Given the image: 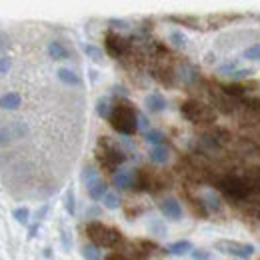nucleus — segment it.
Listing matches in <instances>:
<instances>
[{
	"label": "nucleus",
	"mask_w": 260,
	"mask_h": 260,
	"mask_svg": "<svg viewBox=\"0 0 260 260\" xmlns=\"http://www.w3.org/2000/svg\"><path fill=\"white\" fill-rule=\"evenodd\" d=\"M110 126L116 130L118 134H122V136H132V134L138 130V110H136L130 102L120 100V102L112 108Z\"/></svg>",
	"instance_id": "f257e3e1"
},
{
	"label": "nucleus",
	"mask_w": 260,
	"mask_h": 260,
	"mask_svg": "<svg viewBox=\"0 0 260 260\" xmlns=\"http://www.w3.org/2000/svg\"><path fill=\"white\" fill-rule=\"evenodd\" d=\"M86 234L92 240V244L98 246V248L100 246L102 248H114V246H118L122 242V234L116 228L106 226V224H102L98 220L86 224Z\"/></svg>",
	"instance_id": "f03ea898"
},
{
	"label": "nucleus",
	"mask_w": 260,
	"mask_h": 260,
	"mask_svg": "<svg viewBox=\"0 0 260 260\" xmlns=\"http://www.w3.org/2000/svg\"><path fill=\"white\" fill-rule=\"evenodd\" d=\"M180 114L188 120V122H194V124H206V122H214L216 114L210 106H204L196 100H186L182 102L180 106Z\"/></svg>",
	"instance_id": "7ed1b4c3"
},
{
	"label": "nucleus",
	"mask_w": 260,
	"mask_h": 260,
	"mask_svg": "<svg viewBox=\"0 0 260 260\" xmlns=\"http://www.w3.org/2000/svg\"><path fill=\"white\" fill-rule=\"evenodd\" d=\"M96 156L98 160L102 162V166H106V168H110V170H118V166L120 164H124L126 160V154L120 150V148H116L106 136L100 140V144H98V150H96Z\"/></svg>",
	"instance_id": "20e7f679"
},
{
	"label": "nucleus",
	"mask_w": 260,
	"mask_h": 260,
	"mask_svg": "<svg viewBox=\"0 0 260 260\" xmlns=\"http://www.w3.org/2000/svg\"><path fill=\"white\" fill-rule=\"evenodd\" d=\"M218 190L226 196V198H230V200H244V198H248V194H250V186L244 180L236 178V176H224V178H220L218 180Z\"/></svg>",
	"instance_id": "39448f33"
},
{
	"label": "nucleus",
	"mask_w": 260,
	"mask_h": 260,
	"mask_svg": "<svg viewBox=\"0 0 260 260\" xmlns=\"http://www.w3.org/2000/svg\"><path fill=\"white\" fill-rule=\"evenodd\" d=\"M216 250H220L222 254H230L240 260H250L254 256L256 248L254 244L248 242H238V240H218L216 242Z\"/></svg>",
	"instance_id": "423d86ee"
},
{
	"label": "nucleus",
	"mask_w": 260,
	"mask_h": 260,
	"mask_svg": "<svg viewBox=\"0 0 260 260\" xmlns=\"http://www.w3.org/2000/svg\"><path fill=\"white\" fill-rule=\"evenodd\" d=\"M104 46L112 58H120L128 50V40L116 32H106L104 34Z\"/></svg>",
	"instance_id": "0eeeda50"
},
{
	"label": "nucleus",
	"mask_w": 260,
	"mask_h": 260,
	"mask_svg": "<svg viewBox=\"0 0 260 260\" xmlns=\"http://www.w3.org/2000/svg\"><path fill=\"white\" fill-rule=\"evenodd\" d=\"M112 184L118 188V190H128L134 186V172L128 168H118L114 170L112 174Z\"/></svg>",
	"instance_id": "6e6552de"
},
{
	"label": "nucleus",
	"mask_w": 260,
	"mask_h": 260,
	"mask_svg": "<svg viewBox=\"0 0 260 260\" xmlns=\"http://www.w3.org/2000/svg\"><path fill=\"white\" fill-rule=\"evenodd\" d=\"M160 212L170 220H180L182 218V206L176 198H164L160 202Z\"/></svg>",
	"instance_id": "1a4fd4ad"
},
{
	"label": "nucleus",
	"mask_w": 260,
	"mask_h": 260,
	"mask_svg": "<svg viewBox=\"0 0 260 260\" xmlns=\"http://www.w3.org/2000/svg\"><path fill=\"white\" fill-rule=\"evenodd\" d=\"M144 106L150 114H158L166 108V98L160 94V92H150L148 96L144 98Z\"/></svg>",
	"instance_id": "9d476101"
},
{
	"label": "nucleus",
	"mask_w": 260,
	"mask_h": 260,
	"mask_svg": "<svg viewBox=\"0 0 260 260\" xmlns=\"http://www.w3.org/2000/svg\"><path fill=\"white\" fill-rule=\"evenodd\" d=\"M20 104H22V96H20V92L8 90V92L0 94V108H2V110H16Z\"/></svg>",
	"instance_id": "9b49d317"
},
{
	"label": "nucleus",
	"mask_w": 260,
	"mask_h": 260,
	"mask_svg": "<svg viewBox=\"0 0 260 260\" xmlns=\"http://www.w3.org/2000/svg\"><path fill=\"white\" fill-rule=\"evenodd\" d=\"M194 248H192V242L190 240H176V242H172V244L166 246V252L172 254V256H184V254H188Z\"/></svg>",
	"instance_id": "f8f14e48"
},
{
	"label": "nucleus",
	"mask_w": 260,
	"mask_h": 260,
	"mask_svg": "<svg viewBox=\"0 0 260 260\" xmlns=\"http://www.w3.org/2000/svg\"><path fill=\"white\" fill-rule=\"evenodd\" d=\"M48 56L54 58V60H66L70 56V52H68V48H66L60 40H52L48 44Z\"/></svg>",
	"instance_id": "ddd939ff"
},
{
	"label": "nucleus",
	"mask_w": 260,
	"mask_h": 260,
	"mask_svg": "<svg viewBox=\"0 0 260 260\" xmlns=\"http://www.w3.org/2000/svg\"><path fill=\"white\" fill-rule=\"evenodd\" d=\"M56 76H58L60 82H64L68 86H80V84H82L80 76H78L74 70H70V68H58V70H56Z\"/></svg>",
	"instance_id": "4468645a"
},
{
	"label": "nucleus",
	"mask_w": 260,
	"mask_h": 260,
	"mask_svg": "<svg viewBox=\"0 0 260 260\" xmlns=\"http://www.w3.org/2000/svg\"><path fill=\"white\" fill-rule=\"evenodd\" d=\"M86 188H88V196H90L92 200H102L104 196L108 194V184H106L104 180H100V178L94 180L92 184H88Z\"/></svg>",
	"instance_id": "2eb2a0df"
},
{
	"label": "nucleus",
	"mask_w": 260,
	"mask_h": 260,
	"mask_svg": "<svg viewBox=\"0 0 260 260\" xmlns=\"http://www.w3.org/2000/svg\"><path fill=\"white\" fill-rule=\"evenodd\" d=\"M148 158L154 164H166L170 158V152H168L166 146H152L150 152H148Z\"/></svg>",
	"instance_id": "dca6fc26"
},
{
	"label": "nucleus",
	"mask_w": 260,
	"mask_h": 260,
	"mask_svg": "<svg viewBox=\"0 0 260 260\" xmlns=\"http://www.w3.org/2000/svg\"><path fill=\"white\" fill-rule=\"evenodd\" d=\"M202 206L206 210H210V212H216V210H220V200L214 192H206L202 196Z\"/></svg>",
	"instance_id": "f3484780"
},
{
	"label": "nucleus",
	"mask_w": 260,
	"mask_h": 260,
	"mask_svg": "<svg viewBox=\"0 0 260 260\" xmlns=\"http://www.w3.org/2000/svg\"><path fill=\"white\" fill-rule=\"evenodd\" d=\"M12 216H14L16 222H20V224H24V226L30 222V210H28L26 206H18V208H14V210H12Z\"/></svg>",
	"instance_id": "a211bd4d"
},
{
	"label": "nucleus",
	"mask_w": 260,
	"mask_h": 260,
	"mask_svg": "<svg viewBox=\"0 0 260 260\" xmlns=\"http://www.w3.org/2000/svg\"><path fill=\"white\" fill-rule=\"evenodd\" d=\"M96 114L104 120H110V114H112V108H110V102L106 98H100L96 102Z\"/></svg>",
	"instance_id": "6ab92c4d"
},
{
	"label": "nucleus",
	"mask_w": 260,
	"mask_h": 260,
	"mask_svg": "<svg viewBox=\"0 0 260 260\" xmlns=\"http://www.w3.org/2000/svg\"><path fill=\"white\" fill-rule=\"evenodd\" d=\"M144 140H146L148 144H152V146H162L164 134L160 130H148V132L144 134Z\"/></svg>",
	"instance_id": "aec40b11"
},
{
	"label": "nucleus",
	"mask_w": 260,
	"mask_h": 260,
	"mask_svg": "<svg viewBox=\"0 0 260 260\" xmlns=\"http://www.w3.org/2000/svg\"><path fill=\"white\" fill-rule=\"evenodd\" d=\"M80 254H82L84 260H100V250H98V246H94V244H84L82 250H80Z\"/></svg>",
	"instance_id": "412c9836"
},
{
	"label": "nucleus",
	"mask_w": 260,
	"mask_h": 260,
	"mask_svg": "<svg viewBox=\"0 0 260 260\" xmlns=\"http://www.w3.org/2000/svg\"><path fill=\"white\" fill-rule=\"evenodd\" d=\"M238 68H240L238 58H232V60H226V62H222V64L218 66V72H220V74H228V76H232Z\"/></svg>",
	"instance_id": "4be33fe9"
},
{
	"label": "nucleus",
	"mask_w": 260,
	"mask_h": 260,
	"mask_svg": "<svg viewBox=\"0 0 260 260\" xmlns=\"http://www.w3.org/2000/svg\"><path fill=\"white\" fill-rule=\"evenodd\" d=\"M80 178H82V182L88 186V184H92L94 180H98V170L94 168V166H84V170H82Z\"/></svg>",
	"instance_id": "5701e85b"
},
{
	"label": "nucleus",
	"mask_w": 260,
	"mask_h": 260,
	"mask_svg": "<svg viewBox=\"0 0 260 260\" xmlns=\"http://www.w3.org/2000/svg\"><path fill=\"white\" fill-rule=\"evenodd\" d=\"M222 90L226 92L228 96H240V94H244L248 88H246V86H242V84H238V82H234V84H224V86H222Z\"/></svg>",
	"instance_id": "b1692460"
},
{
	"label": "nucleus",
	"mask_w": 260,
	"mask_h": 260,
	"mask_svg": "<svg viewBox=\"0 0 260 260\" xmlns=\"http://www.w3.org/2000/svg\"><path fill=\"white\" fill-rule=\"evenodd\" d=\"M168 40H170L174 46H178V48H184V46L188 44V38L180 32V30H172L170 36H168Z\"/></svg>",
	"instance_id": "393cba45"
},
{
	"label": "nucleus",
	"mask_w": 260,
	"mask_h": 260,
	"mask_svg": "<svg viewBox=\"0 0 260 260\" xmlns=\"http://www.w3.org/2000/svg\"><path fill=\"white\" fill-rule=\"evenodd\" d=\"M102 204L108 210H116L120 206V198H118V194H114V192H108V194L102 198Z\"/></svg>",
	"instance_id": "a878e982"
},
{
	"label": "nucleus",
	"mask_w": 260,
	"mask_h": 260,
	"mask_svg": "<svg viewBox=\"0 0 260 260\" xmlns=\"http://www.w3.org/2000/svg\"><path fill=\"white\" fill-rule=\"evenodd\" d=\"M64 208L70 216H72V214H74V210H76V200H74V190H72V188H68V190H66Z\"/></svg>",
	"instance_id": "bb28decb"
},
{
	"label": "nucleus",
	"mask_w": 260,
	"mask_h": 260,
	"mask_svg": "<svg viewBox=\"0 0 260 260\" xmlns=\"http://www.w3.org/2000/svg\"><path fill=\"white\" fill-rule=\"evenodd\" d=\"M148 230H150V234H156V236H166V226H164L162 220H150L148 222Z\"/></svg>",
	"instance_id": "cd10ccee"
},
{
	"label": "nucleus",
	"mask_w": 260,
	"mask_h": 260,
	"mask_svg": "<svg viewBox=\"0 0 260 260\" xmlns=\"http://www.w3.org/2000/svg\"><path fill=\"white\" fill-rule=\"evenodd\" d=\"M84 52H86V56L88 58H92L94 62H100L102 60V50L94 46V44H84Z\"/></svg>",
	"instance_id": "c85d7f7f"
},
{
	"label": "nucleus",
	"mask_w": 260,
	"mask_h": 260,
	"mask_svg": "<svg viewBox=\"0 0 260 260\" xmlns=\"http://www.w3.org/2000/svg\"><path fill=\"white\" fill-rule=\"evenodd\" d=\"M244 58H248V60H260V42L250 44V46L244 50Z\"/></svg>",
	"instance_id": "c756f323"
},
{
	"label": "nucleus",
	"mask_w": 260,
	"mask_h": 260,
	"mask_svg": "<svg viewBox=\"0 0 260 260\" xmlns=\"http://www.w3.org/2000/svg\"><path fill=\"white\" fill-rule=\"evenodd\" d=\"M252 74H254L252 68H238V70L232 74V80H234V82H240V80H244V78H248V76H252Z\"/></svg>",
	"instance_id": "7c9ffc66"
},
{
	"label": "nucleus",
	"mask_w": 260,
	"mask_h": 260,
	"mask_svg": "<svg viewBox=\"0 0 260 260\" xmlns=\"http://www.w3.org/2000/svg\"><path fill=\"white\" fill-rule=\"evenodd\" d=\"M190 254H192V260H214V256L208 250H202V248H196Z\"/></svg>",
	"instance_id": "2f4dec72"
},
{
	"label": "nucleus",
	"mask_w": 260,
	"mask_h": 260,
	"mask_svg": "<svg viewBox=\"0 0 260 260\" xmlns=\"http://www.w3.org/2000/svg\"><path fill=\"white\" fill-rule=\"evenodd\" d=\"M148 126H150V122H148L146 114L138 112V130H144V134H146V132H148Z\"/></svg>",
	"instance_id": "473e14b6"
},
{
	"label": "nucleus",
	"mask_w": 260,
	"mask_h": 260,
	"mask_svg": "<svg viewBox=\"0 0 260 260\" xmlns=\"http://www.w3.org/2000/svg\"><path fill=\"white\" fill-rule=\"evenodd\" d=\"M10 66H12V60L8 56H0V76L6 74L10 70Z\"/></svg>",
	"instance_id": "72a5a7b5"
},
{
	"label": "nucleus",
	"mask_w": 260,
	"mask_h": 260,
	"mask_svg": "<svg viewBox=\"0 0 260 260\" xmlns=\"http://www.w3.org/2000/svg\"><path fill=\"white\" fill-rule=\"evenodd\" d=\"M108 24L114 26V28H128V22L126 20H118V18H110Z\"/></svg>",
	"instance_id": "f704fd0d"
},
{
	"label": "nucleus",
	"mask_w": 260,
	"mask_h": 260,
	"mask_svg": "<svg viewBox=\"0 0 260 260\" xmlns=\"http://www.w3.org/2000/svg\"><path fill=\"white\" fill-rule=\"evenodd\" d=\"M60 240H62L64 250L68 252V250H70V238H68V232H66V230H60Z\"/></svg>",
	"instance_id": "c9c22d12"
},
{
	"label": "nucleus",
	"mask_w": 260,
	"mask_h": 260,
	"mask_svg": "<svg viewBox=\"0 0 260 260\" xmlns=\"http://www.w3.org/2000/svg\"><path fill=\"white\" fill-rule=\"evenodd\" d=\"M46 212H48V204L40 206V210H36V222H40V220L46 216Z\"/></svg>",
	"instance_id": "e433bc0d"
},
{
	"label": "nucleus",
	"mask_w": 260,
	"mask_h": 260,
	"mask_svg": "<svg viewBox=\"0 0 260 260\" xmlns=\"http://www.w3.org/2000/svg\"><path fill=\"white\" fill-rule=\"evenodd\" d=\"M104 260H126V256H122L118 252H110L108 256H104Z\"/></svg>",
	"instance_id": "4c0bfd02"
},
{
	"label": "nucleus",
	"mask_w": 260,
	"mask_h": 260,
	"mask_svg": "<svg viewBox=\"0 0 260 260\" xmlns=\"http://www.w3.org/2000/svg\"><path fill=\"white\" fill-rule=\"evenodd\" d=\"M100 212H102L100 208L92 206V208H88V210H86V216H88V218H90V216H100Z\"/></svg>",
	"instance_id": "58836bf2"
},
{
	"label": "nucleus",
	"mask_w": 260,
	"mask_h": 260,
	"mask_svg": "<svg viewBox=\"0 0 260 260\" xmlns=\"http://www.w3.org/2000/svg\"><path fill=\"white\" fill-rule=\"evenodd\" d=\"M114 94H120V96H128V90L124 86H114Z\"/></svg>",
	"instance_id": "ea45409f"
},
{
	"label": "nucleus",
	"mask_w": 260,
	"mask_h": 260,
	"mask_svg": "<svg viewBox=\"0 0 260 260\" xmlns=\"http://www.w3.org/2000/svg\"><path fill=\"white\" fill-rule=\"evenodd\" d=\"M36 232H38V222L30 224V228H28V238H34V236H36Z\"/></svg>",
	"instance_id": "a19ab883"
}]
</instances>
